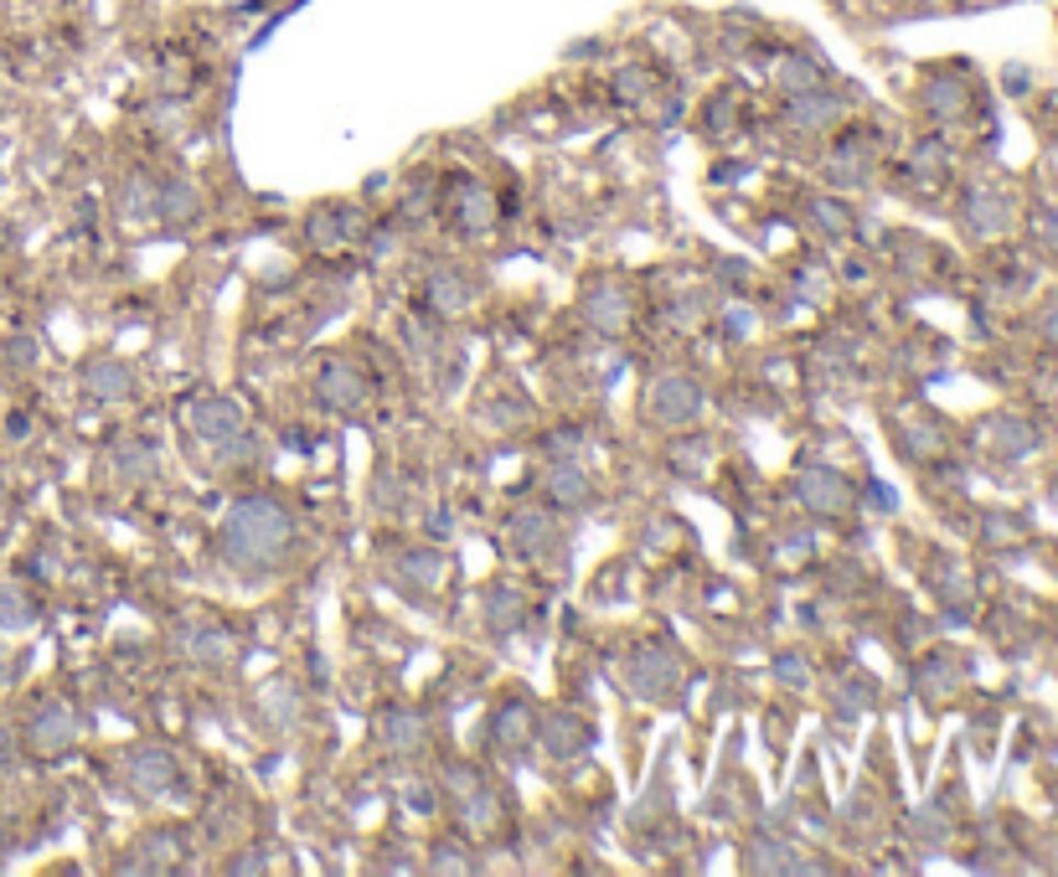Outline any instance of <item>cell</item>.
Returning <instances> with one entry per match:
<instances>
[{"label": "cell", "mask_w": 1058, "mask_h": 877, "mask_svg": "<svg viewBox=\"0 0 1058 877\" xmlns=\"http://www.w3.org/2000/svg\"><path fill=\"white\" fill-rule=\"evenodd\" d=\"M625 676H631L635 697H666L677 687L682 666H677V656H671L666 645H641L631 656V666H625Z\"/></svg>", "instance_id": "obj_7"}, {"label": "cell", "mask_w": 1058, "mask_h": 877, "mask_svg": "<svg viewBox=\"0 0 1058 877\" xmlns=\"http://www.w3.org/2000/svg\"><path fill=\"white\" fill-rule=\"evenodd\" d=\"M646 93H650V73L646 68H625L615 78V99L620 103H635V99H646Z\"/></svg>", "instance_id": "obj_35"}, {"label": "cell", "mask_w": 1058, "mask_h": 877, "mask_svg": "<svg viewBox=\"0 0 1058 877\" xmlns=\"http://www.w3.org/2000/svg\"><path fill=\"white\" fill-rule=\"evenodd\" d=\"M1007 197L1002 191H987V186H976L971 197H966V222H971V233L981 237H996V233H1007Z\"/></svg>", "instance_id": "obj_12"}, {"label": "cell", "mask_w": 1058, "mask_h": 877, "mask_svg": "<svg viewBox=\"0 0 1058 877\" xmlns=\"http://www.w3.org/2000/svg\"><path fill=\"white\" fill-rule=\"evenodd\" d=\"M0 507H5V475H0Z\"/></svg>", "instance_id": "obj_42"}, {"label": "cell", "mask_w": 1058, "mask_h": 877, "mask_svg": "<svg viewBox=\"0 0 1058 877\" xmlns=\"http://www.w3.org/2000/svg\"><path fill=\"white\" fill-rule=\"evenodd\" d=\"M191 660H202V666H222V660L233 656V635L227 630H197L187 645Z\"/></svg>", "instance_id": "obj_31"}, {"label": "cell", "mask_w": 1058, "mask_h": 877, "mask_svg": "<svg viewBox=\"0 0 1058 877\" xmlns=\"http://www.w3.org/2000/svg\"><path fill=\"white\" fill-rule=\"evenodd\" d=\"M83 392L93 403H120L135 392V371L124 367L120 356H93L83 367Z\"/></svg>", "instance_id": "obj_9"}, {"label": "cell", "mask_w": 1058, "mask_h": 877, "mask_svg": "<svg viewBox=\"0 0 1058 877\" xmlns=\"http://www.w3.org/2000/svg\"><path fill=\"white\" fill-rule=\"evenodd\" d=\"M987 449L1002 459H1023L1038 449V434H1033V423L1023 419H991L987 423Z\"/></svg>", "instance_id": "obj_13"}, {"label": "cell", "mask_w": 1058, "mask_h": 877, "mask_svg": "<svg viewBox=\"0 0 1058 877\" xmlns=\"http://www.w3.org/2000/svg\"><path fill=\"white\" fill-rule=\"evenodd\" d=\"M826 84V73H821V63H811V57H790L786 68H780V88L786 93H811V88Z\"/></svg>", "instance_id": "obj_32"}, {"label": "cell", "mask_w": 1058, "mask_h": 877, "mask_svg": "<svg viewBox=\"0 0 1058 877\" xmlns=\"http://www.w3.org/2000/svg\"><path fill=\"white\" fill-rule=\"evenodd\" d=\"M702 413V388L682 371H666L646 388V419L661 429H687Z\"/></svg>", "instance_id": "obj_2"}, {"label": "cell", "mask_w": 1058, "mask_h": 877, "mask_svg": "<svg viewBox=\"0 0 1058 877\" xmlns=\"http://www.w3.org/2000/svg\"><path fill=\"white\" fill-rule=\"evenodd\" d=\"M83 733V718L68 708V702H42L32 712V723H26V748H32L36 759H57V754H68L73 743Z\"/></svg>", "instance_id": "obj_3"}, {"label": "cell", "mask_w": 1058, "mask_h": 877, "mask_svg": "<svg viewBox=\"0 0 1058 877\" xmlns=\"http://www.w3.org/2000/svg\"><path fill=\"white\" fill-rule=\"evenodd\" d=\"M294 542V522L290 511L269 501V496H243L238 507L222 517V557L243 568V574H258V568H274L279 557L290 553Z\"/></svg>", "instance_id": "obj_1"}, {"label": "cell", "mask_w": 1058, "mask_h": 877, "mask_svg": "<svg viewBox=\"0 0 1058 877\" xmlns=\"http://www.w3.org/2000/svg\"><path fill=\"white\" fill-rule=\"evenodd\" d=\"M543 743L558 754V759H573V754H583L589 748V733H583L579 718H568V712H553L543 723Z\"/></svg>", "instance_id": "obj_17"}, {"label": "cell", "mask_w": 1058, "mask_h": 877, "mask_svg": "<svg viewBox=\"0 0 1058 877\" xmlns=\"http://www.w3.org/2000/svg\"><path fill=\"white\" fill-rule=\"evenodd\" d=\"M120 779L140 795V800H160V795L176 790V759L166 754V748H155V743H140V748L124 754Z\"/></svg>", "instance_id": "obj_4"}, {"label": "cell", "mask_w": 1058, "mask_h": 877, "mask_svg": "<svg viewBox=\"0 0 1058 877\" xmlns=\"http://www.w3.org/2000/svg\"><path fill=\"white\" fill-rule=\"evenodd\" d=\"M455 222H460L470 237L491 233V222H495L491 191H486V186H460V191H455Z\"/></svg>", "instance_id": "obj_15"}, {"label": "cell", "mask_w": 1058, "mask_h": 877, "mask_svg": "<svg viewBox=\"0 0 1058 877\" xmlns=\"http://www.w3.org/2000/svg\"><path fill=\"white\" fill-rule=\"evenodd\" d=\"M547 496L558 501V507H589V480H583V470H573V465H558V470L547 475Z\"/></svg>", "instance_id": "obj_28"}, {"label": "cell", "mask_w": 1058, "mask_h": 877, "mask_svg": "<svg viewBox=\"0 0 1058 877\" xmlns=\"http://www.w3.org/2000/svg\"><path fill=\"white\" fill-rule=\"evenodd\" d=\"M1043 336H1048V341H1054V346H1058V304H1054V310H1048V315H1043Z\"/></svg>", "instance_id": "obj_41"}, {"label": "cell", "mask_w": 1058, "mask_h": 877, "mask_svg": "<svg viewBox=\"0 0 1058 877\" xmlns=\"http://www.w3.org/2000/svg\"><path fill=\"white\" fill-rule=\"evenodd\" d=\"M1033 237H1038L1043 248H1054L1058 254V207H1043L1038 218H1033Z\"/></svg>", "instance_id": "obj_38"}, {"label": "cell", "mask_w": 1058, "mask_h": 877, "mask_svg": "<svg viewBox=\"0 0 1058 877\" xmlns=\"http://www.w3.org/2000/svg\"><path fill=\"white\" fill-rule=\"evenodd\" d=\"M36 604L21 584H0V630H32Z\"/></svg>", "instance_id": "obj_27"}, {"label": "cell", "mask_w": 1058, "mask_h": 877, "mask_svg": "<svg viewBox=\"0 0 1058 877\" xmlns=\"http://www.w3.org/2000/svg\"><path fill=\"white\" fill-rule=\"evenodd\" d=\"M512 547L522 557H537L543 547H553V522H547L543 511H522V517H512Z\"/></svg>", "instance_id": "obj_21"}, {"label": "cell", "mask_w": 1058, "mask_h": 877, "mask_svg": "<svg viewBox=\"0 0 1058 877\" xmlns=\"http://www.w3.org/2000/svg\"><path fill=\"white\" fill-rule=\"evenodd\" d=\"M527 739H532L527 702H501V708H495V743H501V748H522Z\"/></svg>", "instance_id": "obj_24"}, {"label": "cell", "mask_w": 1058, "mask_h": 877, "mask_svg": "<svg viewBox=\"0 0 1058 877\" xmlns=\"http://www.w3.org/2000/svg\"><path fill=\"white\" fill-rule=\"evenodd\" d=\"M795 490H801L805 511H816V517H847V511H853V486H847L837 470H826V465L801 470Z\"/></svg>", "instance_id": "obj_8"}, {"label": "cell", "mask_w": 1058, "mask_h": 877, "mask_svg": "<svg viewBox=\"0 0 1058 877\" xmlns=\"http://www.w3.org/2000/svg\"><path fill=\"white\" fill-rule=\"evenodd\" d=\"M842 114H847V103L832 99V93H821V88H811V93H795L786 109V119L795 124V130H805V135H826L832 124H842Z\"/></svg>", "instance_id": "obj_10"}, {"label": "cell", "mask_w": 1058, "mask_h": 877, "mask_svg": "<svg viewBox=\"0 0 1058 877\" xmlns=\"http://www.w3.org/2000/svg\"><path fill=\"white\" fill-rule=\"evenodd\" d=\"M486 624H491L495 635H512L516 624H527V599H522L516 589H506V584H501V589H495L491 599H486Z\"/></svg>", "instance_id": "obj_19"}, {"label": "cell", "mask_w": 1058, "mask_h": 877, "mask_svg": "<svg viewBox=\"0 0 1058 877\" xmlns=\"http://www.w3.org/2000/svg\"><path fill=\"white\" fill-rule=\"evenodd\" d=\"M956 666H950V660H929V666H924V671H920V681H924V687H929V692H950V681H956Z\"/></svg>", "instance_id": "obj_37"}, {"label": "cell", "mask_w": 1058, "mask_h": 877, "mask_svg": "<svg viewBox=\"0 0 1058 877\" xmlns=\"http://www.w3.org/2000/svg\"><path fill=\"white\" fill-rule=\"evenodd\" d=\"M424 300H428V310H434V315H460L465 304H470V285H465L455 269H439L434 279H428Z\"/></svg>", "instance_id": "obj_16"}, {"label": "cell", "mask_w": 1058, "mask_h": 877, "mask_svg": "<svg viewBox=\"0 0 1058 877\" xmlns=\"http://www.w3.org/2000/svg\"><path fill=\"white\" fill-rule=\"evenodd\" d=\"M181 419L202 444H227L243 434V408L233 398H191Z\"/></svg>", "instance_id": "obj_5"}, {"label": "cell", "mask_w": 1058, "mask_h": 877, "mask_svg": "<svg viewBox=\"0 0 1058 877\" xmlns=\"http://www.w3.org/2000/svg\"><path fill=\"white\" fill-rule=\"evenodd\" d=\"M114 475H120L124 486H140V480L155 475V455L145 444H120V449H114Z\"/></svg>", "instance_id": "obj_29"}, {"label": "cell", "mask_w": 1058, "mask_h": 877, "mask_svg": "<svg viewBox=\"0 0 1058 877\" xmlns=\"http://www.w3.org/2000/svg\"><path fill=\"white\" fill-rule=\"evenodd\" d=\"M0 356H5V362H11L16 371H26V367H36V341H32V336L5 341V346H0Z\"/></svg>", "instance_id": "obj_36"}, {"label": "cell", "mask_w": 1058, "mask_h": 877, "mask_svg": "<svg viewBox=\"0 0 1058 877\" xmlns=\"http://www.w3.org/2000/svg\"><path fill=\"white\" fill-rule=\"evenodd\" d=\"M909 455H920V459H929L939 449V438H935V429H909V444H904Z\"/></svg>", "instance_id": "obj_39"}, {"label": "cell", "mask_w": 1058, "mask_h": 877, "mask_svg": "<svg viewBox=\"0 0 1058 877\" xmlns=\"http://www.w3.org/2000/svg\"><path fill=\"white\" fill-rule=\"evenodd\" d=\"M583 315H589V325H599V331H625V325H631V300H625V289L599 285V289H589Z\"/></svg>", "instance_id": "obj_14"}, {"label": "cell", "mask_w": 1058, "mask_h": 877, "mask_svg": "<svg viewBox=\"0 0 1058 877\" xmlns=\"http://www.w3.org/2000/svg\"><path fill=\"white\" fill-rule=\"evenodd\" d=\"M352 227H357V218H352L346 207H325V212H315V218H310V243H321V248H336V243H346V237H352Z\"/></svg>", "instance_id": "obj_25"}, {"label": "cell", "mask_w": 1058, "mask_h": 877, "mask_svg": "<svg viewBox=\"0 0 1058 877\" xmlns=\"http://www.w3.org/2000/svg\"><path fill=\"white\" fill-rule=\"evenodd\" d=\"M197 186L191 181H171L166 191H155V218L160 222H187V218H197Z\"/></svg>", "instance_id": "obj_23"}, {"label": "cell", "mask_w": 1058, "mask_h": 877, "mask_svg": "<svg viewBox=\"0 0 1058 877\" xmlns=\"http://www.w3.org/2000/svg\"><path fill=\"white\" fill-rule=\"evenodd\" d=\"M790 852H795V846H786V842H754L744 867H749V873H811V862L790 857Z\"/></svg>", "instance_id": "obj_20"}, {"label": "cell", "mask_w": 1058, "mask_h": 877, "mask_svg": "<svg viewBox=\"0 0 1058 877\" xmlns=\"http://www.w3.org/2000/svg\"><path fill=\"white\" fill-rule=\"evenodd\" d=\"M775 681L790 687V692H801L805 681H811V666H805L801 656H775Z\"/></svg>", "instance_id": "obj_34"}, {"label": "cell", "mask_w": 1058, "mask_h": 877, "mask_svg": "<svg viewBox=\"0 0 1058 877\" xmlns=\"http://www.w3.org/2000/svg\"><path fill=\"white\" fill-rule=\"evenodd\" d=\"M264 718H269L274 728H294V723H300V697H294V687H285V681L264 687Z\"/></svg>", "instance_id": "obj_30"}, {"label": "cell", "mask_w": 1058, "mask_h": 877, "mask_svg": "<svg viewBox=\"0 0 1058 877\" xmlns=\"http://www.w3.org/2000/svg\"><path fill=\"white\" fill-rule=\"evenodd\" d=\"M811 222H821L826 237H847V233H853V212H847L842 202H832V197H816V202H811Z\"/></svg>", "instance_id": "obj_33"}, {"label": "cell", "mask_w": 1058, "mask_h": 877, "mask_svg": "<svg viewBox=\"0 0 1058 877\" xmlns=\"http://www.w3.org/2000/svg\"><path fill=\"white\" fill-rule=\"evenodd\" d=\"M434 852H439V857H434V873H470V862L455 857L460 846H434Z\"/></svg>", "instance_id": "obj_40"}, {"label": "cell", "mask_w": 1058, "mask_h": 877, "mask_svg": "<svg viewBox=\"0 0 1058 877\" xmlns=\"http://www.w3.org/2000/svg\"><path fill=\"white\" fill-rule=\"evenodd\" d=\"M398 578H403V584H413V589H439V584H444V563H439L434 553H424V547H419V553H403V557H398Z\"/></svg>", "instance_id": "obj_26"}, {"label": "cell", "mask_w": 1058, "mask_h": 877, "mask_svg": "<svg viewBox=\"0 0 1058 877\" xmlns=\"http://www.w3.org/2000/svg\"><path fill=\"white\" fill-rule=\"evenodd\" d=\"M924 103H929V114L935 119H960L966 109H971V88L960 84V78H929Z\"/></svg>", "instance_id": "obj_18"}, {"label": "cell", "mask_w": 1058, "mask_h": 877, "mask_svg": "<svg viewBox=\"0 0 1058 877\" xmlns=\"http://www.w3.org/2000/svg\"><path fill=\"white\" fill-rule=\"evenodd\" d=\"M382 743H388L393 754H419V748H424L419 712H388V718H382Z\"/></svg>", "instance_id": "obj_22"}, {"label": "cell", "mask_w": 1058, "mask_h": 877, "mask_svg": "<svg viewBox=\"0 0 1058 877\" xmlns=\"http://www.w3.org/2000/svg\"><path fill=\"white\" fill-rule=\"evenodd\" d=\"M0 842H5V826H0Z\"/></svg>", "instance_id": "obj_43"}, {"label": "cell", "mask_w": 1058, "mask_h": 877, "mask_svg": "<svg viewBox=\"0 0 1058 877\" xmlns=\"http://www.w3.org/2000/svg\"><path fill=\"white\" fill-rule=\"evenodd\" d=\"M315 392H321L325 408H336V413H361L372 388H367V377H361L352 362H325L321 377H315Z\"/></svg>", "instance_id": "obj_6"}, {"label": "cell", "mask_w": 1058, "mask_h": 877, "mask_svg": "<svg viewBox=\"0 0 1058 877\" xmlns=\"http://www.w3.org/2000/svg\"><path fill=\"white\" fill-rule=\"evenodd\" d=\"M176 852H181L176 831H155V836L130 846V857L120 862V873H166V867H176Z\"/></svg>", "instance_id": "obj_11"}]
</instances>
